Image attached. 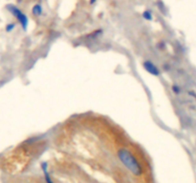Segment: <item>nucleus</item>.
<instances>
[{"mask_svg": "<svg viewBox=\"0 0 196 183\" xmlns=\"http://www.w3.org/2000/svg\"><path fill=\"white\" fill-rule=\"evenodd\" d=\"M118 155L120 160L122 162L130 172L136 176H140L143 172L142 170V166L140 164V162L138 161V159L135 157L129 150L127 149H121L118 152Z\"/></svg>", "mask_w": 196, "mask_h": 183, "instance_id": "f257e3e1", "label": "nucleus"}, {"mask_svg": "<svg viewBox=\"0 0 196 183\" xmlns=\"http://www.w3.org/2000/svg\"><path fill=\"white\" fill-rule=\"evenodd\" d=\"M6 9H7V11H9V13H11V15L16 17V19L18 21V23L21 25L22 29L24 31H27L28 26H29V18H28V16L24 14L17 6L14 5V4L6 5Z\"/></svg>", "mask_w": 196, "mask_h": 183, "instance_id": "f03ea898", "label": "nucleus"}, {"mask_svg": "<svg viewBox=\"0 0 196 183\" xmlns=\"http://www.w3.org/2000/svg\"><path fill=\"white\" fill-rule=\"evenodd\" d=\"M143 68L144 69L145 72H148L149 75L153 76H159L161 75V72L159 70V68L152 62L150 60H144L143 62Z\"/></svg>", "mask_w": 196, "mask_h": 183, "instance_id": "7ed1b4c3", "label": "nucleus"}, {"mask_svg": "<svg viewBox=\"0 0 196 183\" xmlns=\"http://www.w3.org/2000/svg\"><path fill=\"white\" fill-rule=\"evenodd\" d=\"M43 13V9L40 4H34L32 8V14L34 16H40Z\"/></svg>", "mask_w": 196, "mask_h": 183, "instance_id": "20e7f679", "label": "nucleus"}, {"mask_svg": "<svg viewBox=\"0 0 196 183\" xmlns=\"http://www.w3.org/2000/svg\"><path fill=\"white\" fill-rule=\"evenodd\" d=\"M47 162H42L41 163V168H42V171H43V173H44V176H45V180L47 183H53V180L51 179L50 177V175H49L48 173V171H47Z\"/></svg>", "mask_w": 196, "mask_h": 183, "instance_id": "39448f33", "label": "nucleus"}, {"mask_svg": "<svg viewBox=\"0 0 196 183\" xmlns=\"http://www.w3.org/2000/svg\"><path fill=\"white\" fill-rule=\"evenodd\" d=\"M142 16L144 20L146 21H152L153 20V15H152V11L149 10H145L143 11Z\"/></svg>", "mask_w": 196, "mask_h": 183, "instance_id": "423d86ee", "label": "nucleus"}, {"mask_svg": "<svg viewBox=\"0 0 196 183\" xmlns=\"http://www.w3.org/2000/svg\"><path fill=\"white\" fill-rule=\"evenodd\" d=\"M16 24L15 22H11V23H8L6 27H5V31L7 33H11V32H13L15 29H16Z\"/></svg>", "mask_w": 196, "mask_h": 183, "instance_id": "0eeeda50", "label": "nucleus"}, {"mask_svg": "<svg viewBox=\"0 0 196 183\" xmlns=\"http://www.w3.org/2000/svg\"><path fill=\"white\" fill-rule=\"evenodd\" d=\"M171 90H172V92L176 94H180V92H181V89H180V87L178 86V85H173V86L171 87Z\"/></svg>", "mask_w": 196, "mask_h": 183, "instance_id": "6e6552de", "label": "nucleus"}, {"mask_svg": "<svg viewBox=\"0 0 196 183\" xmlns=\"http://www.w3.org/2000/svg\"><path fill=\"white\" fill-rule=\"evenodd\" d=\"M97 3V0H89V4L90 5H94Z\"/></svg>", "mask_w": 196, "mask_h": 183, "instance_id": "1a4fd4ad", "label": "nucleus"}]
</instances>
